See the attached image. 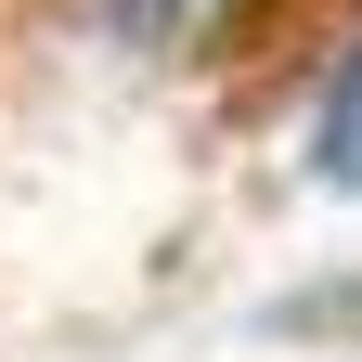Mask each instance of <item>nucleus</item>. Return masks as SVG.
Instances as JSON below:
<instances>
[{"label": "nucleus", "instance_id": "2", "mask_svg": "<svg viewBox=\"0 0 362 362\" xmlns=\"http://www.w3.org/2000/svg\"><path fill=\"white\" fill-rule=\"evenodd\" d=\"M168 13H194V0H117V26H168Z\"/></svg>", "mask_w": 362, "mask_h": 362}, {"label": "nucleus", "instance_id": "1", "mask_svg": "<svg viewBox=\"0 0 362 362\" xmlns=\"http://www.w3.org/2000/svg\"><path fill=\"white\" fill-rule=\"evenodd\" d=\"M310 168L337 181V194H362V39L337 52V78H324V117H310Z\"/></svg>", "mask_w": 362, "mask_h": 362}]
</instances>
